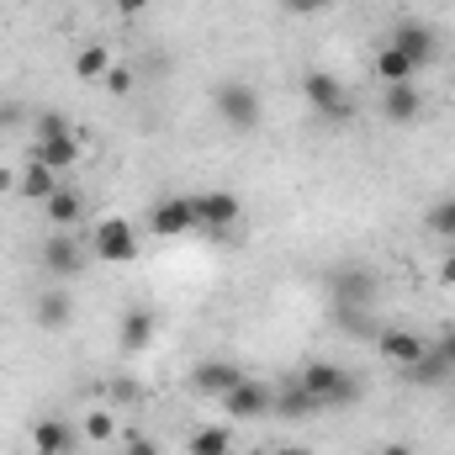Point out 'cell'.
<instances>
[{
	"label": "cell",
	"mask_w": 455,
	"mask_h": 455,
	"mask_svg": "<svg viewBox=\"0 0 455 455\" xmlns=\"http://www.w3.org/2000/svg\"><path fill=\"white\" fill-rule=\"evenodd\" d=\"M122 451L127 455H159V445H154L148 435H122Z\"/></svg>",
	"instance_id": "obj_28"
},
{
	"label": "cell",
	"mask_w": 455,
	"mask_h": 455,
	"mask_svg": "<svg viewBox=\"0 0 455 455\" xmlns=\"http://www.w3.org/2000/svg\"><path fill=\"white\" fill-rule=\"evenodd\" d=\"M286 5V16H323L334 0H281Z\"/></svg>",
	"instance_id": "obj_27"
},
{
	"label": "cell",
	"mask_w": 455,
	"mask_h": 455,
	"mask_svg": "<svg viewBox=\"0 0 455 455\" xmlns=\"http://www.w3.org/2000/svg\"><path fill=\"white\" fill-rule=\"evenodd\" d=\"M376 75H381V85H403V80H413L419 69L403 59V53H392V48H381L376 53Z\"/></svg>",
	"instance_id": "obj_23"
},
{
	"label": "cell",
	"mask_w": 455,
	"mask_h": 455,
	"mask_svg": "<svg viewBox=\"0 0 455 455\" xmlns=\"http://www.w3.org/2000/svg\"><path fill=\"white\" fill-rule=\"evenodd\" d=\"M191 455H233V435L223 424H207V429L191 435Z\"/></svg>",
	"instance_id": "obj_22"
},
{
	"label": "cell",
	"mask_w": 455,
	"mask_h": 455,
	"mask_svg": "<svg viewBox=\"0 0 455 455\" xmlns=\"http://www.w3.org/2000/svg\"><path fill=\"white\" fill-rule=\"evenodd\" d=\"M381 455H419L408 440H392V445H381Z\"/></svg>",
	"instance_id": "obj_32"
},
{
	"label": "cell",
	"mask_w": 455,
	"mask_h": 455,
	"mask_svg": "<svg viewBox=\"0 0 455 455\" xmlns=\"http://www.w3.org/2000/svg\"><path fill=\"white\" fill-rule=\"evenodd\" d=\"M116 344H122V355H143V349L154 344V313H148V307H127Z\"/></svg>",
	"instance_id": "obj_17"
},
{
	"label": "cell",
	"mask_w": 455,
	"mask_h": 455,
	"mask_svg": "<svg viewBox=\"0 0 455 455\" xmlns=\"http://www.w3.org/2000/svg\"><path fill=\"white\" fill-rule=\"evenodd\" d=\"M270 413L286 419V424H302V419H313V413H323V408H318V397H313L302 381H291V387H281V392L270 397Z\"/></svg>",
	"instance_id": "obj_15"
},
{
	"label": "cell",
	"mask_w": 455,
	"mask_h": 455,
	"mask_svg": "<svg viewBox=\"0 0 455 455\" xmlns=\"http://www.w3.org/2000/svg\"><path fill=\"white\" fill-rule=\"evenodd\" d=\"M91 254L101 265H132L138 259V228L122 223V218H107V223L91 233Z\"/></svg>",
	"instance_id": "obj_5"
},
{
	"label": "cell",
	"mask_w": 455,
	"mask_h": 455,
	"mask_svg": "<svg viewBox=\"0 0 455 455\" xmlns=\"http://www.w3.org/2000/svg\"><path fill=\"white\" fill-rule=\"evenodd\" d=\"M107 85H112V96H127V85H132V75H127V69H107Z\"/></svg>",
	"instance_id": "obj_30"
},
{
	"label": "cell",
	"mask_w": 455,
	"mask_h": 455,
	"mask_svg": "<svg viewBox=\"0 0 455 455\" xmlns=\"http://www.w3.org/2000/svg\"><path fill=\"white\" fill-rule=\"evenodd\" d=\"M419 112H424V96H419V85H413V80H403V85H387V91H381V116H387V122H413Z\"/></svg>",
	"instance_id": "obj_16"
},
{
	"label": "cell",
	"mask_w": 455,
	"mask_h": 455,
	"mask_svg": "<svg viewBox=\"0 0 455 455\" xmlns=\"http://www.w3.org/2000/svg\"><path fill=\"white\" fill-rule=\"evenodd\" d=\"M85 440H91V445H107V440H122V435H116V419L107 413V408H96V413L85 419Z\"/></svg>",
	"instance_id": "obj_26"
},
{
	"label": "cell",
	"mask_w": 455,
	"mask_h": 455,
	"mask_svg": "<svg viewBox=\"0 0 455 455\" xmlns=\"http://www.w3.org/2000/svg\"><path fill=\"white\" fill-rule=\"evenodd\" d=\"M429 233L455 243V196H445V202H435V207H429Z\"/></svg>",
	"instance_id": "obj_25"
},
{
	"label": "cell",
	"mask_w": 455,
	"mask_h": 455,
	"mask_svg": "<svg viewBox=\"0 0 455 455\" xmlns=\"http://www.w3.org/2000/svg\"><path fill=\"white\" fill-rule=\"evenodd\" d=\"M440 281H445V286H455V254H445V259H440Z\"/></svg>",
	"instance_id": "obj_31"
},
{
	"label": "cell",
	"mask_w": 455,
	"mask_h": 455,
	"mask_svg": "<svg viewBox=\"0 0 455 455\" xmlns=\"http://www.w3.org/2000/svg\"><path fill=\"white\" fill-rule=\"evenodd\" d=\"M451 96H455V85H451Z\"/></svg>",
	"instance_id": "obj_35"
},
{
	"label": "cell",
	"mask_w": 455,
	"mask_h": 455,
	"mask_svg": "<svg viewBox=\"0 0 455 455\" xmlns=\"http://www.w3.org/2000/svg\"><path fill=\"white\" fill-rule=\"evenodd\" d=\"M243 381V371H238V360H228V355H212V360H196V371H191V387L196 392H207V397H223Z\"/></svg>",
	"instance_id": "obj_12"
},
{
	"label": "cell",
	"mask_w": 455,
	"mask_h": 455,
	"mask_svg": "<svg viewBox=\"0 0 455 455\" xmlns=\"http://www.w3.org/2000/svg\"><path fill=\"white\" fill-rule=\"evenodd\" d=\"M59 186H64V175H59V170H48L43 159H32V154H27V164H21V175H16V191H21L27 202H37V207H43Z\"/></svg>",
	"instance_id": "obj_14"
},
{
	"label": "cell",
	"mask_w": 455,
	"mask_h": 455,
	"mask_svg": "<svg viewBox=\"0 0 455 455\" xmlns=\"http://www.w3.org/2000/svg\"><path fill=\"white\" fill-rule=\"evenodd\" d=\"M75 451V429L64 419H37L32 424V455H69Z\"/></svg>",
	"instance_id": "obj_18"
},
{
	"label": "cell",
	"mask_w": 455,
	"mask_h": 455,
	"mask_svg": "<svg viewBox=\"0 0 455 455\" xmlns=\"http://www.w3.org/2000/svg\"><path fill=\"white\" fill-rule=\"evenodd\" d=\"M196 228H202L196 196H164L148 212V233H159V238H180V233H196Z\"/></svg>",
	"instance_id": "obj_6"
},
{
	"label": "cell",
	"mask_w": 455,
	"mask_h": 455,
	"mask_svg": "<svg viewBox=\"0 0 455 455\" xmlns=\"http://www.w3.org/2000/svg\"><path fill=\"white\" fill-rule=\"evenodd\" d=\"M329 291H334V307H371L376 291H381V281H376L371 265H339L329 275Z\"/></svg>",
	"instance_id": "obj_4"
},
{
	"label": "cell",
	"mask_w": 455,
	"mask_h": 455,
	"mask_svg": "<svg viewBox=\"0 0 455 455\" xmlns=\"http://www.w3.org/2000/svg\"><path fill=\"white\" fill-rule=\"evenodd\" d=\"M435 355H440V360H445V365L455 371V329H445V334L435 339Z\"/></svg>",
	"instance_id": "obj_29"
},
{
	"label": "cell",
	"mask_w": 455,
	"mask_h": 455,
	"mask_svg": "<svg viewBox=\"0 0 455 455\" xmlns=\"http://www.w3.org/2000/svg\"><path fill=\"white\" fill-rule=\"evenodd\" d=\"M116 5H122V11H127V16H138V11H143V5H148V0H116Z\"/></svg>",
	"instance_id": "obj_34"
},
{
	"label": "cell",
	"mask_w": 455,
	"mask_h": 455,
	"mask_svg": "<svg viewBox=\"0 0 455 455\" xmlns=\"http://www.w3.org/2000/svg\"><path fill=\"white\" fill-rule=\"evenodd\" d=\"M69 318H75L69 291H43V297H37V323H43V329H64Z\"/></svg>",
	"instance_id": "obj_20"
},
{
	"label": "cell",
	"mask_w": 455,
	"mask_h": 455,
	"mask_svg": "<svg viewBox=\"0 0 455 455\" xmlns=\"http://www.w3.org/2000/svg\"><path fill=\"white\" fill-rule=\"evenodd\" d=\"M387 48L392 53H403L413 69H424L429 59H435V32L424 27V21H413V16H403L397 27H392V37H387Z\"/></svg>",
	"instance_id": "obj_7"
},
{
	"label": "cell",
	"mask_w": 455,
	"mask_h": 455,
	"mask_svg": "<svg viewBox=\"0 0 455 455\" xmlns=\"http://www.w3.org/2000/svg\"><path fill=\"white\" fill-rule=\"evenodd\" d=\"M270 397H275V392H270L265 381H254V376H243V381H238L233 392H223L218 403L228 408V419H238V424H249V419H265V413H270Z\"/></svg>",
	"instance_id": "obj_9"
},
{
	"label": "cell",
	"mask_w": 455,
	"mask_h": 455,
	"mask_svg": "<svg viewBox=\"0 0 455 455\" xmlns=\"http://www.w3.org/2000/svg\"><path fill=\"white\" fill-rule=\"evenodd\" d=\"M270 455H313V451H307V445H275Z\"/></svg>",
	"instance_id": "obj_33"
},
{
	"label": "cell",
	"mask_w": 455,
	"mask_h": 455,
	"mask_svg": "<svg viewBox=\"0 0 455 455\" xmlns=\"http://www.w3.org/2000/svg\"><path fill=\"white\" fill-rule=\"evenodd\" d=\"M196 218H202L207 233H228V228L243 218V207H238L233 191H196Z\"/></svg>",
	"instance_id": "obj_13"
},
{
	"label": "cell",
	"mask_w": 455,
	"mask_h": 455,
	"mask_svg": "<svg viewBox=\"0 0 455 455\" xmlns=\"http://www.w3.org/2000/svg\"><path fill=\"white\" fill-rule=\"evenodd\" d=\"M43 212H48V223L53 228H75L80 218H85V196H80L75 186H59V191L43 202Z\"/></svg>",
	"instance_id": "obj_19"
},
{
	"label": "cell",
	"mask_w": 455,
	"mask_h": 455,
	"mask_svg": "<svg viewBox=\"0 0 455 455\" xmlns=\"http://www.w3.org/2000/svg\"><path fill=\"white\" fill-rule=\"evenodd\" d=\"M218 116H223L233 132H254V127H259V96L233 80V85L218 91Z\"/></svg>",
	"instance_id": "obj_8"
},
{
	"label": "cell",
	"mask_w": 455,
	"mask_h": 455,
	"mask_svg": "<svg viewBox=\"0 0 455 455\" xmlns=\"http://www.w3.org/2000/svg\"><path fill=\"white\" fill-rule=\"evenodd\" d=\"M376 349H381L397 371H408V365H419V360L429 355V339L413 334V329H376Z\"/></svg>",
	"instance_id": "obj_11"
},
{
	"label": "cell",
	"mask_w": 455,
	"mask_h": 455,
	"mask_svg": "<svg viewBox=\"0 0 455 455\" xmlns=\"http://www.w3.org/2000/svg\"><path fill=\"white\" fill-rule=\"evenodd\" d=\"M302 96L313 101V112L329 116V122H344V116L355 112V101H349L344 80H339V75H329V69H307V80H302Z\"/></svg>",
	"instance_id": "obj_3"
},
{
	"label": "cell",
	"mask_w": 455,
	"mask_h": 455,
	"mask_svg": "<svg viewBox=\"0 0 455 455\" xmlns=\"http://www.w3.org/2000/svg\"><path fill=\"white\" fill-rule=\"evenodd\" d=\"M32 159H43V164H48V170H59V175L80 159V143H75L69 116H59V112L37 116V127H32Z\"/></svg>",
	"instance_id": "obj_2"
},
{
	"label": "cell",
	"mask_w": 455,
	"mask_h": 455,
	"mask_svg": "<svg viewBox=\"0 0 455 455\" xmlns=\"http://www.w3.org/2000/svg\"><path fill=\"white\" fill-rule=\"evenodd\" d=\"M80 265H85V249H80V238H75L69 228H59V233L43 243V270H48L53 281H69V275H80Z\"/></svg>",
	"instance_id": "obj_10"
},
{
	"label": "cell",
	"mask_w": 455,
	"mask_h": 455,
	"mask_svg": "<svg viewBox=\"0 0 455 455\" xmlns=\"http://www.w3.org/2000/svg\"><path fill=\"white\" fill-rule=\"evenodd\" d=\"M107 69H112V53H107V48H85V53L75 59V75H80V80H107Z\"/></svg>",
	"instance_id": "obj_24"
},
{
	"label": "cell",
	"mask_w": 455,
	"mask_h": 455,
	"mask_svg": "<svg viewBox=\"0 0 455 455\" xmlns=\"http://www.w3.org/2000/svg\"><path fill=\"white\" fill-rule=\"evenodd\" d=\"M403 376H408L413 387H440V381H451L455 371H451V365H445V360H440V355H435V344H429V355H424L419 365H408Z\"/></svg>",
	"instance_id": "obj_21"
},
{
	"label": "cell",
	"mask_w": 455,
	"mask_h": 455,
	"mask_svg": "<svg viewBox=\"0 0 455 455\" xmlns=\"http://www.w3.org/2000/svg\"><path fill=\"white\" fill-rule=\"evenodd\" d=\"M313 397H318V408H349V403H360V376H349L344 365L334 360H313V365H302V376H297Z\"/></svg>",
	"instance_id": "obj_1"
}]
</instances>
